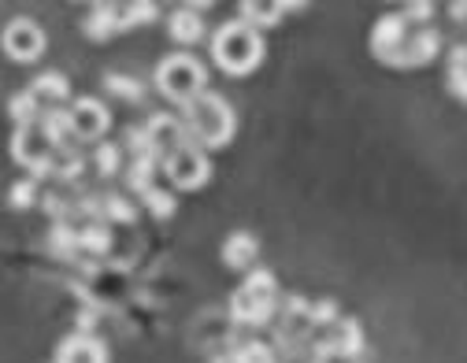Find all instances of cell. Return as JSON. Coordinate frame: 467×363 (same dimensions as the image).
I'll use <instances>...</instances> for the list:
<instances>
[{
    "mask_svg": "<svg viewBox=\"0 0 467 363\" xmlns=\"http://www.w3.org/2000/svg\"><path fill=\"white\" fill-rule=\"evenodd\" d=\"M212 59L226 71V75H249L260 59H264V37L256 26H249L245 19L226 23L223 30H215L212 41Z\"/></svg>",
    "mask_w": 467,
    "mask_h": 363,
    "instance_id": "1",
    "label": "cell"
},
{
    "mask_svg": "<svg viewBox=\"0 0 467 363\" xmlns=\"http://www.w3.org/2000/svg\"><path fill=\"white\" fill-rule=\"evenodd\" d=\"M182 123L193 138V145L201 149H219L234 138V111L230 104L219 97V93H201L193 104H186V115H182Z\"/></svg>",
    "mask_w": 467,
    "mask_h": 363,
    "instance_id": "2",
    "label": "cell"
},
{
    "mask_svg": "<svg viewBox=\"0 0 467 363\" xmlns=\"http://www.w3.org/2000/svg\"><path fill=\"white\" fill-rule=\"evenodd\" d=\"M156 89L167 97V100H174V104H193L201 93H208V71H204V64L197 56H190V52H174V56H167L163 64H160V71H156Z\"/></svg>",
    "mask_w": 467,
    "mask_h": 363,
    "instance_id": "3",
    "label": "cell"
},
{
    "mask_svg": "<svg viewBox=\"0 0 467 363\" xmlns=\"http://www.w3.org/2000/svg\"><path fill=\"white\" fill-rule=\"evenodd\" d=\"M275 300H278L275 278L267 271H256L238 285V293L230 296V319L245 323V327H260L275 316Z\"/></svg>",
    "mask_w": 467,
    "mask_h": 363,
    "instance_id": "4",
    "label": "cell"
},
{
    "mask_svg": "<svg viewBox=\"0 0 467 363\" xmlns=\"http://www.w3.org/2000/svg\"><path fill=\"white\" fill-rule=\"evenodd\" d=\"M12 156H16V163H23L34 178H41V174H52V171H56V156H60V145L48 138V130H45L41 123H34V127H19V130H16V138H12Z\"/></svg>",
    "mask_w": 467,
    "mask_h": 363,
    "instance_id": "5",
    "label": "cell"
},
{
    "mask_svg": "<svg viewBox=\"0 0 467 363\" xmlns=\"http://www.w3.org/2000/svg\"><path fill=\"white\" fill-rule=\"evenodd\" d=\"M163 171H167V182L174 190H201L204 182L212 178V160L201 145H182L174 156L163 160Z\"/></svg>",
    "mask_w": 467,
    "mask_h": 363,
    "instance_id": "6",
    "label": "cell"
},
{
    "mask_svg": "<svg viewBox=\"0 0 467 363\" xmlns=\"http://www.w3.org/2000/svg\"><path fill=\"white\" fill-rule=\"evenodd\" d=\"M5 52L16 59V64H34V59L45 52V30L34 19H12L5 26Z\"/></svg>",
    "mask_w": 467,
    "mask_h": 363,
    "instance_id": "7",
    "label": "cell"
},
{
    "mask_svg": "<svg viewBox=\"0 0 467 363\" xmlns=\"http://www.w3.org/2000/svg\"><path fill=\"white\" fill-rule=\"evenodd\" d=\"M145 130H149L152 152H156L160 160L174 156L182 145H190V141H193V138H190V130H186V123H182V119H174V115H152Z\"/></svg>",
    "mask_w": 467,
    "mask_h": 363,
    "instance_id": "8",
    "label": "cell"
},
{
    "mask_svg": "<svg viewBox=\"0 0 467 363\" xmlns=\"http://www.w3.org/2000/svg\"><path fill=\"white\" fill-rule=\"evenodd\" d=\"M71 123H75V138L78 141H100L111 119H108V108L100 100L82 97V100L71 104Z\"/></svg>",
    "mask_w": 467,
    "mask_h": 363,
    "instance_id": "9",
    "label": "cell"
},
{
    "mask_svg": "<svg viewBox=\"0 0 467 363\" xmlns=\"http://www.w3.org/2000/svg\"><path fill=\"white\" fill-rule=\"evenodd\" d=\"M438 48H441V34L438 30H420V34H412L404 41V48L389 59V67H423L438 56Z\"/></svg>",
    "mask_w": 467,
    "mask_h": 363,
    "instance_id": "10",
    "label": "cell"
},
{
    "mask_svg": "<svg viewBox=\"0 0 467 363\" xmlns=\"http://www.w3.org/2000/svg\"><path fill=\"white\" fill-rule=\"evenodd\" d=\"M404 41H408V19H404L400 12H397V16H386V19L375 23L371 48H375V56L382 59V64H389V59L404 48Z\"/></svg>",
    "mask_w": 467,
    "mask_h": 363,
    "instance_id": "11",
    "label": "cell"
},
{
    "mask_svg": "<svg viewBox=\"0 0 467 363\" xmlns=\"http://www.w3.org/2000/svg\"><path fill=\"white\" fill-rule=\"evenodd\" d=\"M56 363H108V352L89 334H71L56 348Z\"/></svg>",
    "mask_w": 467,
    "mask_h": 363,
    "instance_id": "12",
    "label": "cell"
},
{
    "mask_svg": "<svg viewBox=\"0 0 467 363\" xmlns=\"http://www.w3.org/2000/svg\"><path fill=\"white\" fill-rule=\"evenodd\" d=\"M256 253H260V241L249 233V230H238V233H230L226 237V245H223V264L234 267V271H249L256 264Z\"/></svg>",
    "mask_w": 467,
    "mask_h": 363,
    "instance_id": "13",
    "label": "cell"
},
{
    "mask_svg": "<svg viewBox=\"0 0 467 363\" xmlns=\"http://www.w3.org/2000/svg\"><path fill=\"white\" fill-rule=\"evenodd\" d=\"M30 93L37 97V104L48 111V108H64V100L71 97V82L60 75V71H48V75H37L30 82Z\"/></svg>",
    "mask_w": 467,
    "mask_h": 363,
    "instance_id": "14",
    "label": "cell"
},
{
    "mask_svg": "<svg viewBox=\"0 0 467 363\" xmlns=\"http://www.w3.org/2000/svg\"><path fill=\"white\" fill-rule=\"evenodd\" d=\"M167 30H171V37L179 41V45H197V41L204 37V23H201V16H197L193 8H179V12H171Z\"/></svg>",
    "mask_w": 467,
    "mask_h": 363,
    "instance_id": "15",
    "label": "cell"
},
{
    "mask_svg": "<svg viewBox=\"0 0 467 363\" xmlns=\"http://www.w3.org/2000/svg\"><path fill=\"white\" fill-rule=\"evenodd\" d=\"M82 30L93 37V41H108L115 30H119V16H115V5H93Z\"/></svg>",
    "mask_w": 467,
    "mask_h": 363,
    "instance_id": "16",
    "label": "cell"
},
{
    "mask_svg": "<svg viewBox=\"0 0 467 363\" xmlns=\"http://www.w3.org/2000/svg\"><path fill=\"white\" fill-rule=\"evenodd\" d=\"M8 111H12V119L19 127H34V123H41V115H45V108L37 104V97L26 89V93H19V97H12V104H8Z\"/></svg>",
    "mask_w": 467,
    "mask_h": 363,
    "instance_id": "17",
    "label": "cell"
},
{
    "mask_svg": "<svg viewBox=\"0 0 467 363\" xmlns=\"http://www.w3.org/2000/svg\"><path fill=\"white\" fill-rule=\"evenodd\" d=\"M115 16H119V30H130L138 23H152L156 5H149V0H141V5H115Z\"/></svg>",
    "mask_w": 467,
    "mask_h": 363,
    "instance_id": "18",
    "label": "cell"
},
{
    "mask_svg": "<svg viewBox=\"0 0 467 363\" xmlns=\"http://www.w3.org/2000/svg\"><path fill=\"white\" fill-rule=\"evenodd\" d=\"M282 12H285V5H242V19L249 23V26H275L278 19H282Z\"/></svg>",
    "mask_w": 467,
    "mask_h": 363,
    "instance_id": "19",
    "label": "cell"
},
{
    "mask_svg": "<svg viewBox=\"0 0 467 363\" xmlns=\"http://www.w3.org/2000/svg\"><path fill=\"white\" fill-rule=\"evenodd\" d=\"M449 89H452L460 100H467V48H463V45H456V48H452V64H449Z\"/></svg>",
    "mask_w": 467,
    "mask_h": 363,
    "instance_id": "20",
    "label": "cell"
},
{
    "mask_svg": "<svg viewBox=\"0 0 467 363\" xmlns=\"http://www.w3.org/2000/svg\"><path fill=\"white\" fill-rule=\"evenodd\" d=\"M104 89L108 93H115L119 100H141V93H145V86L138 82V78H127V75H104Z\"/></svg>",
    "mask_w": 467,
    "mask_h": 363,
    "instance_id": "21",
    "label": "cell"
},
{
    "mask_svg": "<svg viewBox=\"0 0 467 363\" xmlns=\"http://www.w3.org/2000/svg\"><path fill=\"white\" fill-rule=\"evenodd\" d=\"M234 359L238 363H275V352L264 341H245L242 348H234Z\"/></svg>",
    "mask_w": 467,
    "mask_h": 363,
    "instance_id": "22",
    "label": "cell"
},
{
    "mask_svg": "<svg viewBox=\"0 0 467 363\" xmlns=\"http://www.w3.org/2000/svg\"><path fill=\"white\" fill-rule=\"evenodd\" d=\"M108 245H111V233H108L104 223H93L89 230H82V249H89V253H104Z\"/></svg>",
    "mask_w": 467,
    "mask_h": 363,
    "instance_id": "23",
    "label": "cell"
},
{
    "mask_svg": "<svg viewBox=\"0 0 467 363\" xmlns=\"http://www.w3.org/2000/svg\"><path fill=\"white\" fill-rule=\"evenodd\" d=\"M104 215L115 219V223H134L138 219V212H134V204L127 197H108L104 201Z\"/></svg>",
    "mask_w": 467,
    "mask_h": 363,
    "instance_id": "24",
    "label": "cell"
},
{
    "mask_svg": "<svg viewBox=\"0 0 467 363\" xmlns=\"http://www.w3.org/2000/svg\"><path fill=\"white\" fill-rule=\"evenodd\" d=\"M119 145H97V152H93V160H97V171L100 174H115L119 171Z\"/></svg>",
    "mask_w": 467,
    "mask_h": 363,
    "instance_id": "25",
    "label": "cell"
},
{
    "mask_svg": "<svg viewBox=\"0 0 467 363\" xmlns=\"http://www.w3.org/2000/svg\"><path fill=\"white\" fill-rule=\"evenodd\" d=\"M78 171H82V156H78V152H71V149L64 145V149H60V156H56V171H52V174H56V178H75Z\"/></svg>",
    "mask_w": 467,
    "mask_h": 363,
    "instance_id": "26",
    "label": "cell"
},
{
    "mask_svg": "<svg viewBox=\"0 0 467 363\" xmlns=\"http://www.w3.org/2000/svg\"><path fill=\"white\" fill-rule=\"evenodd\" d=\"M34 201H37V178L16 182V186H12V204H16V208H30Z\"/></svg>",
    "mask_w": 467,
    "mask_h": 363,
    "instance_id": "27",
    "label": "cell"
},
{
    "mask_svg": "<svg viewBox=\"0 0 467 363\" xmlns=\"http://www.w3.org/2000/svg\"><path fill=\"white\" fill-rule=\"evenodd\" d=\"M141 201H145V204L152 208V215H160V219H167V215L174 212V201H171L163 190H156V186H152L149 193H141Z\"/></svg>",
    "mask_w": 467,
    "mask_h": 363,
    "instance_id": "28",
    "label": "cell"
},
{
    "mask_svg": "<svg viewBox=\"0 0 467 363\" xmlns=\"http://www.w3.org/2000/svg\"><path fill=\"white\" fill-rule=\"evenodd\" d=\"M308 323L323 327V323H337V308H334V300H319V305L308 308Z\"/></svg>",
    "mask_w": 467,
    "mask_h": 363,
    "instance_id": "29",
    "label": "cell"
},
{
    "mask_svg": "<svg viewBox=\"0 0 467 363\" xmlns=\"http://www.w3.org/2000/svg\"><path fill=\"white\" fill-rule=\"evenodd\" d=\"M400 16H404V19H416V23H423V19H431V5H408Z\"/></svg>",
    "mask_w": 467,
    "mask_h": 363,
    "instance_id": "30",
    "label": "cell"
},
{
    "mask_svg": "<svg viewBox=\"0 0 467 363\" xmlns=\"http://www.w3.org/2000/svg\"><path fill=\"white\" fill-rule=\"evenodd\" d=\"M452 19H467V5H452Z\"/></svg>",
    "mask_w": 467,
    "mask_h": 363,
    "instance_id": "31",
    "label": "cell"
},
{
    "mask_svg": "<svg viewBox=\"0 0 467 363\" xmlns=\"http://www.w3.org/2000/svg\"><path fill=\"white\" fill-rule=\"evenodd\" d=\"M215 363H238V359H234V352H226V356H219Z\"/></svg>",
    "mask_w": 467,
    "mask_h": 363,
    "instance_id": "32",
    "label": "cell"
}]
</instances>
